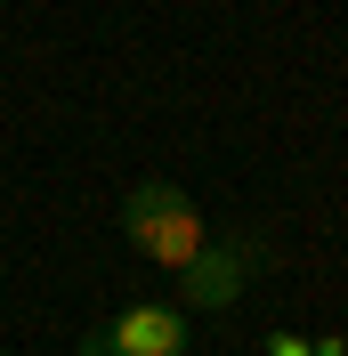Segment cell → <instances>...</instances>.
<instances>
[{
	"instance_id": "obj_1",
	"label": "cell",
	"mask_w": 348,
	"mask_h": 356,
	"mask_svg": "<svg viewBox=\"0 0 348 356\" xmlns=\"http://www.w3.org/2000/svg\"><path fill=\"white\" fill-rule=\"evenodd\" d=\"M122 235H130V251L138 259H154V267H187L203 243H211V227H203V211L187 195H178L171 178H146V186H130L122 195Z\"/></svg>"
},
{
	"instance_id": "obj_5",
	"label": "cell",
	"mask_w": 348,
	"mask_h": 356,
	"mask_svg": "<svg viewBox=\"0 0 348 356\" xmlns=\"http://www.w3.org/2000/svg\"><path fill=\"white\" fill-rule=\"evenodd\" d=\"M0 356H8V348H0Z\"/></svg>"
},
{
	"instance_id": "obj_3",
	"label": "cell",
	"mask_w": 348,
	"mask_h": 356,
	"mask_svg": "<svg viewBox=\"0 0 348 356\" xmlns=\"http://www.w3.org/2000/svg\"><path fill=\"white\" fill-rule=\"evenodd\" d=\"M251 267H267V243L260 235H227V243H203L195 259L178 267V300L187 308H235Z\"/></svg>"
},
{
	"instance_id": "obj_2",
	"label": "cell",
	"mask_w": 348,
	"mask_h": 356,
	"mask_svg": "<svg viewBox=\"0 0 348 356\" xmlns=\"http://www.w3.org/2000/svg\"><path fill=\"white\" fill-rule=\"evenodd\" d=\"M195 332H187V308H162V300H138L113 324L81 332V356H187Z\"/></svg>"
},
{
	"instance_id": "obj_4",
	"label": "cell",
	"mask_w": 348,
	"mask_h": 356,
	"mask_svg": "<svg viewBox=\"0 0 348 356\" xmlns=\"http://www.w3.org/2000/svg\"><path fill=\"white\" fill-rule=\"evenodd\" d=\"M316 340H300V332H267V356H308Z\"/></svg>"
}]
</instances>
